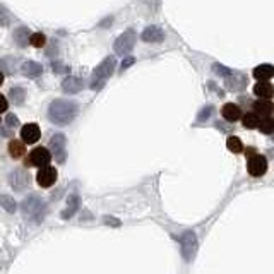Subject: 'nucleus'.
Returning <instances> with one entry per match:
<instances>
[{
  "mask_svg": "<svg viewBox=\"0 0 274 274\" xmlns=\"http://www.w3.org/2000/svg\"><path fill=\"white\" fill-rule=\"evenodd\" d=\"M5 123H7V125H9V127H17V125H19V118L15 117V115L10 113V115H7Z\"/></svg>",
  "mask_w": 274,
  "mask_h": 274,
  "instance_id": "obj_31",
  "label": "nucleus"
},
{
  "mask_svg": "<svg viewBox=\"0 0 274 274\" xmlns=\"http://www.w3.org/2000/svg\"><path fill=\"white\" fill-rule=\"evenodd\" d=\"M221 115H223V118L228 122H238V120H242V117H244L240 106H238L237 103H226V105H223Z\"/></svg>",
  "mask_w": 274,
  "mask_h": 274,
  "instance_id": "obj_15",
  "label": "nucleus"
},
{
  "mask_svg": "<svg viewBox=\"0 0 274 274\" xmlns=\"http://www.w3.org/2000/svg\"><path fill=\"white\" fill-rule=\"evenodd\" d=\"M2 83H3V74L0 72V86H2Z\"/></svg>",
  "mask_w": 274,
  "mask_h": 274,
  "instance_id": "obj_35",
  "label": "nucleus"
},
{
  "mask_svg": "<svg viewBox=\"0 0 274 274\" xmlns=\"http://www.w3.org/2000/svg\"><path fill=\"white\" fill-rule=\"evenodd\" d=\"M259 122H261V117L256 111H247L244 117H242V123H244L245 129H257Z\"/></svg>",
  "mask_w": 274,
  "mask_h": 274,
  "instance_id": "obj_21",
  "label": "nucleus"
},
{
  "mask_svg": "<svg viewBox=\"0 0 274 274\" xmlns=\"http://www.w3.org/2000/svg\"><path fill=\"white\" fill-rule=\"evenodd\" d=\"M50 161H52V153H50V149L46 148H36L33 149L28 158H26V167H46V165H50Z\"/></svg>",
  "mask_w": 274,
  "mask_h": 274,
  "instance_id": "obj_5",
  "label": "nucleus"
},
{
  "mask_svg": "<svg viewBox=\"0 0 274 274\" xmlns=\"http://www.w3.org/2000/svg\"><path fill=\"white\" fill-rule=\"evenodd\" d=\"M21 211H22V214H24L26 219L34 221V223H40L46 213L43 200L38 197V195H29V197H26L24 200H22Z\"/></svg>",
  "mask_w": 274,
  "mask_h": 274,
  "instance_id": "obj_2",
  "label": "nucleus"
},
{
  "mask_svg": "<svg viewBox=\"0 0 274 274\" xmlns=\"http://www.w3.org/2000/svg\"><path fill=\"white\" fill-rule=\"evenodd\" d=\"M79 206H81V199L77 197V195H72V197L69 199V207L64 211V214H62V216H64L65 219L71 218V216L74 214L77 209H79Z\"/></svg>",
  "mask_w": 274,
  "mask_h": 274,
  "instance_id": "obj_25",
  "label": "nucleus"
},
{
  "mask_svg": "<svg viewBox=\"0 0 274 274\" xmlns=\"http://www.w3.org/2000/svg\"><path fill=\"white\" fill-rule=\"evenodd\" d=\"M26 153V146L22 141H17V139H14V141L9 142V154L14 158V160H19V158H22Z\"/></svg>",
  "mask_w": 274,
  "mask_h": 274,
  "instance_id": "obj_20",
  "label": "nucleus"
},
{
  "mask_svg": "<svg viewBox=\"0 0 274 274\" xmlns=\"http://www.w3.org/2000/svg\"><path fill=\"white\" fill-rule=\"evenodd\" d=\"M252 111H256L261 118L264 117H271L274 113V103L271 99H257V101L252 103Z\"/></svg>",
  "mask_w": 274,
  "mask_h": 274,
  "instance_id": "obj_13",
  "label": "nucleus"
},
{
  "mask_svg": "<svg viewBox=\"0 0 274 274\" xmlns=\"http://www.w3.org/2000/svg\"><path fill=\"white\" fill-rule=\"evenodd\" d=\"M180 244H182V252H183L185 261L190 262L194 259L195 252H197V238H195L194 231H185L182 238H180Z\"/></svg>",
  "mask_w": 274,
  "mask_h": 274,
  "instance_id": "obj_7",
  "label": "nucleus"
},
{
  "mask_svg": "<svg viewBox=\"0 0 274 274\" xmlns=\"http://www.w3.org/2000/svg\"><path fill=\"white\" fill-rule=\"evenodd\" d=\"M84 83L76 76H67L64 81H62V90L67 94H77L79 91H83Z\"/></svg>",
  "mask_w": 274,
  "mask_h": 274,
  "instance_id": "obj_14",
  "label": "nucleus"
},
{
  "mask_svg": "<svg viewBox=\"0 0 274 274\" xmlns=\"http://www.w3.org/2000/svg\"><path fill=\"white\" fill-rule=\"evenodd\" d=\"M67 71H69V67H64V65H60L59 62L53 64V72H55V74H64V72H67Z\"/></svg>",
  "mask_w": 274,
  "mask_h": 274,
  "instance_id": "obj_32",
  "label": "nucleus"
},
{
  "mask_svg": "<svg viewBox=\"0 0 274 274\" xmlns=\"http://www.w3.org/2000/svg\"><path fill=\"white\" fill-rule=\"evenodd\" d=\"M0 204H2V207L7 211V213H14L15 211V200L10 197V195H0Z\"/></svg>",
  "mask_w": 274,
  "mask_h": 274,
  "instance_id": "obj_27",
  "label": "nucleus"
},
{
  "mask_svg": "<svg viewBox=\"0 0 274 274\" xmlns=\"http://www.w3.org/2000/svg\"><path fill=\"white\" fill-rule=\"evenodd\" d=\"M214 111V108L211 106V105H207V106H204L202 110H200V113H199V120L200 122H204V120H207L209 118V115Z\"/></svg>",
  "mask_w": 274,
  "mask_h": 274,
  "instance_id": "obj_30",
  "label": "nucleus"
},
{
  "mask_svg": "<svg viewBox=\"0 0 274 274\" xmlns=\"http://www.w3.org/2000/svg\"><path fill=\"white\" fill-rule=\"evenodd\" d=\"M254 77L257 81H271L274 77V65L271 64H261L259 67L254 69Z\"/></svg>",
  "mask_w": 274,
  "mask_h": 274,
  "instance_id": "obj_17",
  "label": "nucleus"
},
{
  "mask_svg": "<svg viewBox=\"0 0 274 274\" xmlns=\"http://www.w3.org/2000/svg\"><path fill=\"white\" fill-rule=\"evenodd\" d=\"M134 62H136V59H134V57H127V59L122 62V69H127V67H130V65H132Z\"/></svg>",
  "mask_w": 274,
  "mask_h": 274,
  "instance_id": "obj_34",
  "label": "nucleus"
},
{
  "mask_svg": "<svg viewBox=\"0 0 274 274\" xmlns=\"http://www.w3.org/2000/svg\"><path fill=\"white\" fill-rule=\"evenodd\" d=\"M41 132H40V127L36 123H26L22 125L21 129V139L24 144H34V142L40 139Z\"/></svg>",
  "mask_w": 274,
  "mask_h": 274,
  "instance_id": "obj_11",
  "label": "nucleus"
},
{
  "mask_svg": "<svg viewBox=\"0 0 274 274\" xmlns=\"http://www.w3.org/2000/svg\"><path fill=\"white\" fill-rule=\"evenodd\" d=\"M226 146H228V149L231 153L238 154L244 151V142H242V139H238L237 136H231L228 137V141H226Z\"/></svg>",
  "mask_w": 274,
  "mask_h": 274,
  "instance_id": "obj_24",
  "label": "nucleus"
},
{
  "mask_svg": "<svg viewBox=\"0 0 274 274\" xmlns=\"http://www.w3.org/2000/svg\"><path fill=\"white\" fill-rule=\"evenodd\" d=\"M247 172L252 177H262L268 172V160L262 154H252L247 161Z\"/></svg>",
  "mask_w": 274,
  "mask_h": 274,
  "instance_id": "obj_8",
  "label": "nucleus"
},
{
  "mask_svg": "<svg viewBox=\"0 0 274 274\" xmlns=\"http://www.w3.org/2000/svg\"><path fill=\"white\" fill-rule=\"evenodd\" d=\"M141 38L146 43H160V41L165 40V33L163 29L158 28V26H148V28L142 31Z\"/></svg>",
  "mask_w": 274,
  "mask_h": 274,
  "instance_id": "obj_12",
  "label": "nucleus"
},
{
  "mask_svg": "<svg viewBox=\"0 0 274 274\" xmlns=\"http://www.w3.org/2000/svg\"><path fill=\"white\" fill-rule=\"evenodd\" d=\"M79 113V103L71 99H55L48 106V120L55 125H69Z\"/></svg>",
  "mask_w": 274,
  "mask_h": 274,
  "instance_id": "obj_1",
  "label": "nucleus"
},
{
  "mask_svg": "<svg viewBox=\"0 0 274 274\" xmlns=\"http://www.w3.org/2000/svg\"><path fill=\"white\" fill-rule=\"evenodd\" d=\"M0 67L3 69V74H14L17 64H15V59H12V57H5V59L0 60Z\"/></svg>",
  "mask_w": 274,
  "mask_h": 274,
  "instance_id": "obj_26",
  "label": "nucleus"
},
{
  "mask_svg": "<svg viewBox=\"0 0 274 274\" xmlns=\"http://www.w3.org/2000/svg\"><path fill=\"white\" fill-rule=\"evenodd\" d=\"M136 40H137L136 31L127 29L125 33H122L120 36L115 40V43H113L115 53H117V55H127V53L136 46Z\"/></svg>",
  "mask_w": 274,
  "mask_h": 274,
  "instance_id": "obj_4",
  "label": "nucleus"
},
{
  "mask_svg": "<svg viewBox=\"0 0 274 274\" xmlns=\"http://www.w3.org/2000/svg\"><path fill=\"white\" fill-rule=\"evenodd\" d=\"M29 40H31V31L24 26L17 28L14 31V41L17 43L19 46H28L29 45Z\"/></svg>",
  "mask_w": 274,
  "mask_h": 274,
  "instance_id": "obj_19",
  "label": "nucleus"
},
{
  "mask_svg": "<svg viewBox=\"0 0 274 274\" xmlns=\"http://www.w3.org/2000/svg\"><path fill=\"white\" fill-rule=\"evenodd\" d=\"M29 43L33 46H36V48H41V46H45L46 43V36L43 33H34V34H31Z\"/></svg>",
  "mask_w": 274,
  "mask_h": 274,
  "instance_id": "obj_28",
  "label": "nucleus"
},
{
  "mask_svg": "<svg viewBox=\"0 0 274 274\" xmlns=\"http://www.w3.org/2000/svg\"><path fill=\"white\" fill-rule=\"evenodd\" d=\"M254 94L257 96V98H262V99H271L274 96V86L269 81H259V83L254 86L252 90Z\"/></svg>",
  "mask_w": 274,
  "mask_h": 274,
  "instance_id": "obj_16",
  "label": "nucleus"
},
{
  "mask_svg": "<svg viewBox=\"0 0 274 274\" xmlns=\"http://www.w3.org/2000/svg\"><path fill=\"white\" fill-rule=\"evenodd\" d=\"M29 182H31V177L26 170H14L12 175H10V185H12V188L17 192L26 190V188L29 187Z\"/></svg>",
  "mask_w": 274,
  "mask_h": 274,
  "instance_id": "obj_10",
  "label": "nucleus"
},
{
  "mask_svg": "<svg viewBox=\"0 0 274 274\" xmlns=\"http://www.w3.org/2000/svg\"><path fill=\"white\" fill-rule=\"evenodd\" d=\"M7 98L3 94H0V113H2V111H5L7 110Z\"/></svg>",
  "mask_w": 274,
  "mask_h": 274,
  "instance_id": "obj_33",
  "label": "nucleus"
},
{
  "mask_svg": "<svg viewBox=\"0 0 274 274\" xmlns=\"http://www.w3.org/2000/svg\"><path fill=\"white\" fill-rule=\"evenodd\" d=\"M257 129H259L262 134H266V136H269V134H273V132H274V118H271V117H264V118H261L259 127H257Z\"/></svg>",
  "mask_w": 274,
  "mask_h": 274,
  "instance_id": "obj_23",
  "label": "nucleus"
},
{
  "mask_svg": "<svg viewBox=\"0 0 274 274\" xmlns=\"http://www.w3.org/2000/svg\"><path fill=\"white\" fill-rule=\"evenodd\" d=\"M50 153L55 156V160L59 163H64L67 160V141H65L64 134H55L50 139Z\"/></svg>",
  "mask_w": 274,
  "mask_h": 274,
  "instance_id": "obj_6",
  "label": "nucleus"
},
{
  "mask_svg": "<svg viewBox=\"0 0 274 274\" xmlns=\"http://www.w3.org/2000/svg\"><path fill=\"white\" fill-rule=\"evenodd\" d=\"M9 98H10V101H12L14 105H22V103H24V99H26L24 88L14 86L12 90H10V92H9Z\"/></svg>",
  "mask_w": 274,
  "mask_h": 274,
  "instance_id": "obj_22",
  "label": "nucleus"
},
{
  "mask_svg": "<svg viewBox=\"0 0 274 274\" xmlns=\"http://www.w3.org/2000/svg\"><path fill=\"white\" fill-rule=\"evenodd\" d=\"M115 64H117V60H115V57H106L105 60L101 62V64L98 65V67L92 71V81H91V90H99V88H103V84L106 83V79L113 74L115 71Z\"/></svg>",
  "mask_w": 274,
  "mask_h": 274,
  "instance_id": "obj_3",
  "label": "nucleus"
},
{
  "mask_svg": "<svg viewBox=\"0 0 274 274\" xmlns=\"http://www.w3.org/2000/svg\"><path fill=\"white\" fill-rule=\"evenodd\" d=\"M36 182L40 183V187H43V188L52 187V185L57 182V170L53 167H50V165L41 167L40 172H38V175H36Z\"/></svg>",
  "mask_w": 274,
  "mask_h": 274,
  "instance_id": "obj_9",
  "label": "nucleus"
},
{
  "mask_svg": "<svg viewBox=\"0 0 274 274\" xmlns=\"http://www.w3.org/2000/svg\"><path fill=\"white\" fill-rule=\"evenodd\" d=\"M21 71L26 77H38L43 72V67H41V64H38V62H26V64H22Z\"/></svg>",
  "mask_w": 274,
  "mask_h": 274,
  "instance_id": "obj_18",
  "label": "nucleus"
},
{
  "mask_svg": "<svg viewBox=\"0 0 274 274\" xmlns=\"http://www.w3.org/2000/svg\"><path fill=\"white\" fill-rule=\"evenodd\" d=\"M10 24V15L7 12L5 7L0 5V26H9Z\"/></svg>",
  "mask_w": 274,
  "mask_h": 274,
  "instance_id": "obj_29",
  "label": "nucleus"
}]
</instances>
